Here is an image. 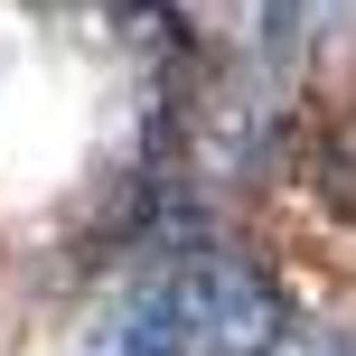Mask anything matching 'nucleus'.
Listing matches in <instances>:
<instances>
[{"label":"nucleus","mask_w":356,"mask_h":356,"mask_svg":"<svg viewBox=\"0 0 356 356\" xmlns=\"http://www.w3.org/2000/svg\"><path fill=\"white\" fill-rule=\"evenodd\" d=\"M160 291L178 309V338L188 356H282L291 338V300L253 253L234 244H188L160 263Z\"/></svg>","instance_id":"f257e3e1"},{"label":"nucleus","mask_w":356,"mask_h":356,"mask_svg":"<svg viewBox=\"0 0 356 356\" xmlns=\"http://www.w3.org/2000/svg\"><path fill=\"white\" fill-rule=\"evenodd\" d=\"M282 356H356L347 328H300V338H282Z\"/></svg>","instance_id":"f03ea898"}]
</instances>
